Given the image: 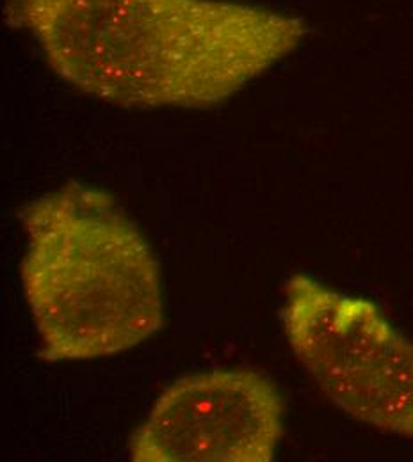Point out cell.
<instances>
[{"mask_svg": "<svg viewBox=\"0 0 413 462\" xmlns=\"http://www.w3.org/2000/svg\"><path fill=\"white\" fill-rule=\"evenodd\" d=\"M284 432V399L253 370L178 379L130 439L136 462H269Z\"/></svg>", "mask_w": 413, "mask_h": 462, "instance_id": "4", "label": "cell"}, {"mask_svg": "<svg viewBox=\"0 0 413 462\" xmlns=\"http://www.w3.org/2000/svg\"><path fill=\"white\" fill-rule=\"evenodd\" d=\"M282 322L296 359L343 412L413 441V344L369 299L296 274Z\"/></svg>", "mask_w": 413, "mask_h": 462, "instance_id": "3", "label": "cell"}, {"mask_svg": "<svg viewBox=\"0 0 413 462\" xmlns=\"http://www.w3.org/2000/svg\"><path fill=\"white\" fill-rule=\"evenodd\" d=\"M22 221L20 278L47 361L109 357L163 328L159 263L111 194L70 181Z\"/></svg>", "mask_w": 413, "mask_h": 462, "instance_id": "2", "label": "cell"}, {"mask_svg": "<svg viewBox=\"0 0 413 462\" xmlns=\"http://www.w3.org/2000/svg\"><path fill=\"white\" fill-rule=\"evenodd\" d=\"M11 22L84 95L128 109H205L289 56L303 20L227 0H9Z\"/></svg>", "mask_w": 413, "mask_h": 462, "instance_id": "1", "label": "cell"}]
</instances>
